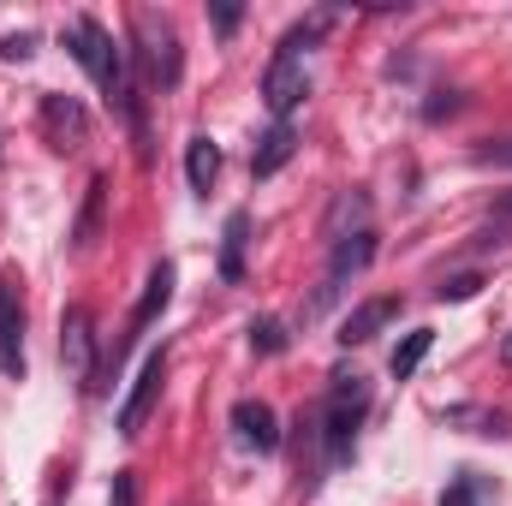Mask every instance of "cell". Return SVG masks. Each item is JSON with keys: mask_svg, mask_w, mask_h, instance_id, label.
I'll list each match as a JSON object with an SVG mask.
<instances>
[{"mask_svg": "<svg viewBox=\"0 0 512 506\" xmlns=\"http://www.w3.org/2000/svg\"><path fill=\"white\" fill-rule=\"evenodd\" d=\"M370 256H376V233H370V227L340 233V239H334V256H328V274H322V286H316V298L304 304V322H310V316H322L328 304H340V292L370 268Z\"/></svg>", "mask_w": 512, "mask_h": 506, "instance_id": "obj_1", "label": "cell"}, {"mask_svg": "<svg viewBox=\"0 0 512 506\" xmlns=\"http://www.w3.org/2000/svg\"><path fill=\"white\" fill-rule=\"evenodd\" d=\"M364 411H370V387H364V376H334L328 417H322V435H328V459H334V465H346V459H352Z\"/></svg>", "mask_w": 512, "mask_h": 506, "instance_id": "obj_2", "label": "cell"}, {"mask_svg": "<svg viewBox=\"0 0 512 506\" xmlns=\"http://www.w3.org/2000/svg\"><path fill=\"white\" fill-rule=\"evenodd\" d=\"M161 381H167V352H149L143 370H137V381H131L126 405H120V435H126V441L143 435V423H149V411H155V399H161Z\"/></svg>", "mask_w": 512, "mask_h": 506, "instance_id": "obj_3", "label": "cell"}, {"mask_svg": "<svg viewBox=\"0 0 512 506\" xmlns=\"http://www.w3.org/2000/svg\"><path fill=\"white\" fill-rule=\"evenodd\" d=\"M262 102H268V114H274V126H286V114L304 102V60L298 54H274L268 60V72H262Z\"/></svg>", "mask_w": 512, "mask_h": 506, "instance_id": "obj_4", "label": "cell"}, {"mask_svg": "<svg viewBox=\"0 0 512 506\" xmlns=\"http://www.w3.org/2000/svg\"><path fill=\"white\" fill-rule=\"evenodd\" d=\"M60 358H66L72 381L90 387V376H96V328H90V310H84V304H72V310L60 316Z\"/></svg>", "mask_w": 512, "mask_h": 506, "instance_id": "obj_5", "label": "cell"}, {"mask_svg": "<svg viewBox=\"0 0 512 506\" xmlns=\"http://www.w3.org/2000/svg\"><path fill=\"white\" fill-rule=\"evenodd\" d=\"M0 376L24 381V304L6 280H0Z\"/></svg>", "mask_w": 512, "mask_h": 506, "instance_id": "obj_6", "label": "cell"}, {"mask_svg": "<svg viewBox=\"0 0 512 506\" xmlns=\"http://www.w3.org/2000/svg\"><path fill=\"white\" fill-rule=\"evenodd\" d=\"M233 429H239V441L256 447V453H280V417H274V405L239 399V405H233Z\"/></svg>", "mask_w": 512, "mask_h": 506, "instance_id": "obj_7", "label": "cell"}, {"mask_svg": "<svg viewBox=\"0 0 512 506\" xmlns=\"http://www.w3.org/2000/svg\"><path fill=\"white\" fill-rule=\"evenodd\" d=\"M42 126L54 137V149H78L90 137V114L72 96H42Z\"/></svg>", "mask_w": 512, "mask_h": 506, "instance_id": "obj_8", "label": "cell"}, {"mask_svg": "<svg viewBox=\"0 0 512 506\" xmlns=\"http://www.w3.org/2000/svg\"><path fill=\"white\" fill-rule=\"evenodd\" d=\"M292 155H298V131L292 126H268L262 137H256V149H251V173L256 179H274Z\"/></svg>", "mask_w": 512, "mask_h": 506, "instance_id": "obj_9", "label": "cell"}, {"mask_svg": "<svg viewBox=\"0 0 512 506\" xmlns=\"http://www.w3.org/2000/svg\"><path fill=\"white\" fill-rule=\"evenodd\" d=\"M393 316H399V298H370V304H358V310L340 322V340H346V346H364V340L382 334Z\"/></svg>", "mask_w": 512, "mask_h": 506, "instance_id": "obj_10", "label": "cell"}, {"mask_svg": "<svg viewBox=\"0 0 512 506\" xmlns=\"http://www.w3.org/2000/svg\"><path fill=\"white\" fill-rule=\"evenodd\" d=\"M173 280H179V268H173V262H155V274H149V286H143V298H137V310H131V328H149V322L173 304Z\"/></svg>", "mask_w": 512, "mask_h": 506, "instance_id": "obj_11", "label": "cell"}, {"mask_svg": "<svg viewBox=\"0 0 512 506\" xmlns=\"http://www.w3.org/2000/svg\"><path fill=\"white\" fill-rule=\"evenodd\" d=\"M429 346H435V328H411L399 346H393V358H387V370H393V381L417 376V364L429 358Z\"/></svg>", "mask_w": 512, "mask_h": 506, "instance_id": "obj_12", "label": "cell"}, {"mask_svg": "<svg viewBox=\"0 0 512 506\" xmlns=\"http://www.w3.org/2000/svg\"><path fill=\"white\" fill-rule=\"evenodd\" d=\"M215 173H221V149H215L209 137H191V149H185V179H191V191H209Z\"/></svg>", "mask_w": 512, "mask_h": 506, "instance_id": "obj_13", "label": "cell"}, {"mask_svg": "<svg viewBox=\"0 0 512 506\" xmlns=\"http://www.w3.org/2000/svg\"><path fill=\"white\" fill-rule=\"evenodd\" d=\"M245 233H251V215L233 209V215H227V239H221V274H227V280L245 274Z\"/></svg>", "mask_w": 512, "mask_h": 506, "instance_id": "obj_14", "label": "cell"}, {"mask_svg": "<svg viewBox=\"0 0 512 506\" xmlns=\"http://www.w3.org/2000/svg\"><path fill=\"white\" fill-rule=\"evenodd\" d=\"M102 197H108V185H102V179H90V197H84V215H78V251H90V245H96V227H102Z\"/></svg>", "mask_w": 512, "mask_h": 506, "instance_id": "obj_15", "label": "cell"}, {"mask_svg": "<svg viewBox=\"0 0 512 506\" xmlns=\"http://www.w3.org/2000/svg\"><path fill=\"white\" fill-rule=\"evenodd\" d=\"M251 352H262V358L286 352V328H280L274 316H262V322H251Z\"/></svg>", "mask_w": 512, "mask_h": 506, "instance_id": "obj_16", "label": "cell"}, {"mask_svg": "<svg viewBox=\"0 0 512 506\" xmlns=\"http://www.w3.org/2000/svg\"><path fill=\"white\" fill-rule=\"evenodd\" d=\"M477 286H483L477 274H453V280H441V286H435V298H441V304H465Z\"/></svg>", "mask_w": 512, "mask_h": 506, "instance_id": "obj_17", "label": "cell"}, {"mask_svg": "<svg viewBox=\"0 0 512 506\" xmlns=\"http://www.w3.org/2000/svg\"><path fill=\"white\" fill-rule=\"evenodd\" d=\"M108 506H137V477H131V471H120V477H114V495H108Z\"/></svg>", "mask_w": 512, "mask_h": 506, "instance_id": "obj_18", "label": "cell"}, {"mask_svg": "<svg viewBox=\"0 0 512 506\" xmlns=\"http://www.w3.org/2000/svg\"><path fill=\"white\" fill-rule=\"evenodd\" d=\"M0 54H6V60H30V54H36V36H24V30H18V36H6V42H0Z\"/></svg>", "mask_w": 512, "mask_h": 506, "instance_id": "obj_19", "label": "cell"}, {"mask_svg": "<svg viewBox=\"0 0 512 506\" xmlns=\"http://www.w3.org/2000/svg\"><path fill=\"white\" fill-rule=\"evenodd\" d=\"M477 167H512V143H495V149H477Z\"/></svg>", "mask_w": 512, "mask_h": 506, "instance_id": "obj_20", "label": "cell"}, {"mask_svg": "<svg viewBox=\"0 0 512 506\" xmlns=\"http://www.w3.org/2000/svg\"><path fill=\"white\" fill-rule=\"evenodd\" d=\"M239 18H245L239 6H215V30H221V36H227V30H239Z\"/></svg>", "mask_w": 512, "mask_h": 506, "instance_id": "obj_21", "label": "cell"}, {"mask_svg": "<svg viewBox=\"0 0 512 506\" xmlns=\"http://www.w3.org/2000/svg\"><path fill=\"white\" fill-rule=\"evenodd\" d=\"M441 506H471V489L459 483V489H453V495H447V501H441Z\"/></svg>", "mask_w": 512, "mask_h": 506, "instance_id": "obj_22", "label": "cell"}, {"mask_svg": "<svg viewBox=\"0 0 512 506\" xmlns=\"http://www.w3.org/2000/svg\"><path fill=\"white\" fill-rule=\"evenodd\" d=\"M495 215H501V221H512V191H501V197H495Z\"/></svg>", "mask_w": 512, "mask_h": 506, "instance_id": "obj_23", "label": "cell"}, {"mask_svg": "<svg viewBox=\"0 0 512 506\" xmlns=\"http://www.w3.org/2000/svg\"><path fill=\"white\" fill-rule=\"evenodd\" d=\"M501 358H507V364H512V334H507V346H501Z\"/></svg>", "mask_w": 512, "mask_h": 506, "instance_id": "obj_24", "label": "cell"}]
</instances>
